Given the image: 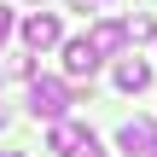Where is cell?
<instances>
[{
  "mask_svg": "<svg viewBox=\"0 0 157 157\" xmlns=\"http://www.w3.org/2000/svg\"><path fill=\"white\" fill-rule=\"evenodd\" d=\"M70 105H76L70 82H58V76H35V82H29V111H35V117L64 122V111H70Z\"/></svg>",
  "mask_w": 157,
  "mask_h": 157,
  "instance_id": "1",
  "label": "cell"
},
{
  "mask_svg": "<svg viewBox=\"0 0 157 157\" xmlns=\"http://www.w3.org/2000/svg\"><path fill=\"white\" fill-rule=\"evenodd\" d=\"M117 146H122V157H157V122L151 117H128L117 128Z\"/></svg>",
  "mask_w": 157,
  "mask_h": 157,
  "instance_id": "2",
  "label": "cell"
},
{
  "mask_svg": "<svg viewBox=\"0 0 157 157\" xmlns=\"http://www.w3.org/2000/svg\"><path fill=\"white\" fill-rule=\"evenodd\" d=\"M64 41V23L52 17V12H29L23 17V47L29 52H47V47H58Z\"/></svg>",
  "mask_w": 157,
  "mask_h": 157,
  "instance_id": "3",
  "label": "cell"
},
{
  "mask_svg": "<svg viewBox=\"0 0 157 157\" xmlns=\"http://www.w3.org/2000/svg\"><path fill=\"white\" fill-rule=\"evenodd\" d=\"M64 70H70L76 82H82V76L93 82V70H99V52H93V41H87V35H82V41H64Z\"/></svg>",
  "mask_w": 157,
  "mask_h": 157,
  "instance_id": "4",
  "label": "cell"
},
{
  "mask_svg": "<svg viewBox=\"0 0 157 157\" xmlns=\"http://www.w3.org/2000/svg\"><path fill=\"white\" fill-rule=\"evenodd\" d=\"M117 87L122 93H146L151 87V64L146 58H117Z\"/></svg>",
  "mask_w": 157,
  "mask_h": 157,
  "instance_id": "5",
  "label": "cell"
},
{
  "mask_svg": "<svg viewBox=\"0 0 157 157\" xmlns=\"http://www.w3.org/2000/svg\"><path fill=\"white\" fill-rule=\"evenodd\" d=\"M87 41H93V52H99V58H105V52H122V47H128V23H99Z\"/></svg>",
  "mask_w": 157,
  "mask_h": 157,
  "instance_id": "6",
  "label": "cell"
},
{
  "mask_svg": "<svg viewBox=\"0 0 157 157\" xmlns=\"http://www.w3.org/2000/svg\"><path fill=\"white\" fill-rule=\"evenodd\" d=\"M157 29H151V17H128V41H151Z\"/></svg>",
  "mask_w": 157,
  "mask_h": 157,
  "instance_id": "7",
  "label": "cell"
},
{
  "mask_svg": "<svg viewBox=\"0 0 157 157\" xmlns=\"http://www.w3.org/2000/svg\"><path fill=\"white\" fill-rule=\"evenodd\" d=\"M6 35H12V12L0 6V47H6Z\"/></svg>",
  "mask_w": 157,
  "mask_h": 157,
  "instance_id": "8",
  "label": "cell"
},
{
  "mask_svg": "<svg viewBox=\"0 0 157 157\" xmlns=\"http://www.w3.org/2000/svg\"><path fill=\"white\" fill-rule=\"evenodd\" d=\"M70 6H87V0H70Z\"/></svg>",
  "mask_w": 157,
  "mask_h": 157,
  "instance_id": "9",
  "label": "cell"
},
{
  "mask_svg": "<svg viewBox=\"0 0 157 157\" xmlns=\"http://www.w3.org/2000/svg\"><path fill=\"white\" fill-rule=\"evenodd\" d=\"M0 128H6V117H0Z\"/></svg>",
  "mask_w": 157,
  "mask_h": 157,
  "instance_id": "10",
  "label": "cell"
},
{
  "mask_svg": "<svg viewBox=\"0 0 157 157\" xmlns=\"http://www.w3.org/2000/svg\"><path fill=\"white\" fill-rule=\"evenodd\" d=\"M12 157H17V151H12Z\"/></svg>",
  "mask_w": 157,
  "mask_h": 157,
  "instance_id": "11",
  "label": "cell"
}]
</instances>
